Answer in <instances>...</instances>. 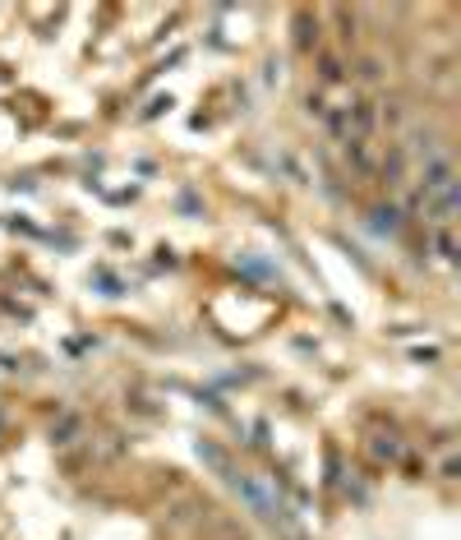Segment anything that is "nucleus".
I'll list each match as a JSON object with an SVG mask.
<instances>
[{
    "label": "nucleus",
    "instance_id": "nucleus-1",
    "mask_svg": "<svg viewBox=\"0 0 461 540\" xmlns=\"http://www.w3.org/2000/svg\"><path fill=\"white\" fill-rule=\"evenodd\" d=\"M346 162L360 171V176H374L378 167H383V158H378V144L374 139H360V144H346Z\"/></svg>",
    "mask_w": 461,
    "mask_h": 540
}]
</instances>
